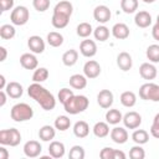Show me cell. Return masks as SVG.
Listing matches in <instances>:
<instances>
[{
    "mask_svg": "<svg viewBox=\"0 0 159 159\" xmlns=\"http://www.w3.org/2000/svg\"><path fill=\"white\" fill-rule=\"evenodd\" d=\"M0 6H1L2 12L11 10L14 7V0H0Z\"/></svg>",
    "mask_w": 159,
    "mask_h": 159,
    "instance_id": "obj_45",
    "label": "cell"
},
{
    "mask_svg": "<svg viewBox=\"0 0 159 159\" xmlns=\"http://www.w3.org/2000/svg\"><path fill=\"white\" fill-rule=\"evenodd\" d=\"M20 65L25 70H36L39 66V61L34 53H22L20 57Z\"/></svg>",
    "mask_w": 159,
    "mask_h": 159,
    "instance_id": "obj_17",
    "label": "cell"
},
{
    "mask_svg": "<svg viewBox=\"0 0 159 159\" xmlns=\"http://www.w3.org/2000/svg\"><path fill=\"white\" fill-rule=\"evenodd\" d=\"M16 34V30L14 25L10 24H4L0 26V37L2 40H11Z\"/></svg>",
    "mask_w": 159,
    "mask_h": 159,
    "instance_id": "obj_34",
    "label": "cell"
},
{
    "mask_svg": "<svg viewBox=\"0 0 159 159\" xmlns=\"http://www.w3.org/2000/svg\"><path fill=\"white\" fill-rule=\"evenodd\" d=\"M84 155H86L84 149L81 145H73L70 149V153H68V158L70 159H83Z\"/></svg>",
    "mask_w": 159,
    "mask_h": 159,
    "instance_id": "obj_40",
    "label": "cell"
},
{
    "mask_svg": "<svg viewBox=\"0 0 159 159\" xmlns=\"http://www.w3.org/2000/svg\"><path fill=\"white\" fill-rule=\"evenodd\" d=\"M77 60H78V52H77L76 50H73V48L67 50V51L62 55V63H63L65 66H67V67H71V66L76 65Z\"/></svg>",
    "mask_w": 159,
    "mask_h": 159,
    "instance_id": "obj_26",
    "label": "cell"
},
{
    "mask_svg": "<svg viewBox=\"0 0 159 159\" xmlns=\"http://www.w3.org/2000/svg\"><path fill=\"white\" fill-rule=\"evenodd\" d=\"M53 125H55L56 129H58L61 132H65V130H67L71 127V119L67 116H58L55 119Z\"/></svg>",
    "mask_w": 159,
    "mask_h": 159,
    "instance_id": "obj_36",
    "label": "cell"
},
{
    "mask_svg": "<svg viewBox=\"0 0 159 159\" xmlns=\"http://www.w3.org/2000/svg\"><path fill=\"white\" fill-rule=\"evenodd\" d=\"M120 9L125 14H133L138 9V0H120Z\"/></svg>",
    "mask_w": 159,
    "mask_h": 159,
    "instance_id": "obj_39",
    "label": "cell"
},
{
    "mask_svg": "<svg viewBox=\"0 0 159 159\" xmlns=\"http://www.w3.org/2000/svg\"><path fill=\"white\" fill-rule=\"evenodd\" d=\"M27 93L29 96L35 99L45 111H52L56 107V99L55 96L46 89L43 86H41L37 82H34L27 87Z\"/></svg>",
    "mask_w": 159,
    "mask_h": 159,
    "instance_id": "obj_1",
    "label": "cell"
},
{
    "mask_svg": "<svg viewBox=\"0 0 159 159\" xmlns=\"http://www.w3.org/2000/svg\"><path fill=\"white\" fill-rule=\"evenodd\" d=\"M70 86L75 89H83L86 88L87 86V77L84 75H80V73H76V75H72L70 77Z\"/></svg>",
    "mask_w": 159,
    "mask_h": 159,
    "instance_id": "obj_25",
    "label": "cell"
},
{
    "mask_svg": "<svg viewBox=\"0 0 159 159\" xmlns=\"http://www.w3.org/2000/svg\"><path fill=\"white\" fill-rule=\"evenodd\" d=\"M129 158H132V159H144L145 158V152L140 147V144H137V145H134V147L130 148V150H129Z\"/></svg>",
    "mask_w": 159,
    "mask_h": 159,
    "instance_id": "obj_41",
    "label": "cell"
},
{
    "mask_svg": "<svg viewBox=\"0 0 159 159\" xmlns=\"http://www.w3.org/2000/svg\"><path fill=\"white\" fill-rule=\"evenodd\" d=\"M89 106V101L86 96L83 94H73L72 97H70L65 103H63V108L67 113L70 114H78L84 112Z\"/></svg>",
    "mask_w": 159,
    "mask_h": 159,
    "instance_id": "obj_2",
    "label": "cell"
},
{
    "mask_svg": "<svg viewBox=\"0 0 159 159\" xmlns=\"http://www.w3.org/2000/svg\"><path fill=\"white\" fill-rule=\"evenodd\" d=\"M76 32L80 37L82 39H87L88 36H91V34L93 32V29H92V25L89 22H81L77 25V29H76Z\"/></svg>",
    "mask_w": 159,
    "mask_h": 159,
    "instance_id": "obj_35",
    "label": "cell"
},
{
    "mask_svg": "<svg viewBox=\"0 0 159 159\" xmlns=\"http://www.w3.org/2000/svg\"><path fill=\"white\" fill-rule=\"evenodd\" d=\"M6 80H5V76L4 75H0V89H5L6 87Z\"/></svg>",
    "mask_w": 159,
    "mask_h": 159,
    "instance_id": "obj_52",
    "label": "cell"
},
{
    "mask_svg": "<svg viewBox=\"0 0 159 159\" xmlns=\"http://www.w3.org/2000/svg\"><path fill=\"white\" fill-rule=\"evenodd\" d=\"M27 46H29L30 51L34 52V53H42L45 51V41L42 40V37H40L37 35H34V36L29 37Z\"/></svg>",
    "mask_w": 159,
    "mask_h": 159,
    "instance_id": "obj_14",
    "label": "cell"
},
{
    "mask_svg": "<svg viewBox=\"0 0 159 159\" xmlns=\"http://www.w3.org/2000/svg\"><path fill=\"white\" fill-rule=\"evenodd\" d=\"M150 134L154 138H158L159 139V124H157V123H153L152 124V127H150Z\"/></svg>",
    "mask_w": 159,
    "mask_h": 159,
    "instance_id": "obj_46",
    "label": "cell"
},
{
    "mask_svg": "<svg viewBox=\"0 0 159 159\" xmlns=\"http://www.w3.org/2000/svg\"><path fill=\"white\" fill-rule=\"evenodd\" d=\"M9 158V152L4 147H0V159H7Z\"/></svg>",
    "mask_w": 159,
    "mask_h": 159,
    "instance_id": "obj_50",
    "label": "cell"
},
{
    "mask_svg": "<svg viewBox=\"0 0 159 159\" xmlns=\"http://www.w3.org/2000/svg\"><path fill=\"white\" fill-rule=\"evenodd\" d=\"M111 16H112V12L109 10L108 6L106 5H98L94 7L93 10V17L96 21H98L99 24H106L111 20Z\"/></svg>",
    "mask_w": 159,
    "mask_h": 159,
    "instance_id": "obj_8",
    "label": "cell"
},
{
    "mask_svg": "<svg viewBox=\"0 0 159 159\" xmlns=\"http://www.w3.org/2000/svg\"><path fill=\"white\" fill-rule=\"evenodd\" d=\"M120 103L124 106V107H127V108H130V107H133L135 103H137V96H135V93L134 92H132V91H125V92H123L122 94H120Z\"/></svg>",
    "mask_w": 159,
    "mask_h": 159,
    "instance_id": "obj_27",
    "label": "cell"
},
{
    "mask_svg": "<svg viewBox=\"0 0 159 159\" xmlns=\"http://www.w3.org/2000/svg\"><path fill=\"white\" fill-rule=\"evenodd\" d=\"M117 66L123 71V72H127L132 68L133 66V60H132V56L123 51V52H119L118 56H117Z\"/></svg>",
    "mask_w": 159,
    "mask_h": 159,
    "instance_id": "obj_15",
    "label": "cell"
},
{
    "mask_svg": "<svg viewBox=\"0 0 159 159\" xmlns=\"http://www.w3.org/2000/svg\"><path fill=\"white\" fill-rule=\"evenodd\" d=\"M112 35L118 40H125L129 36V27L123 22L114 24L112 27Z\"/></svg>",
    "mask_w": 159,
    "mask_h": 159,
    "instance_id": "obj_22",
    "label": "cell"
},
{
    "mask_svg": "<svg viewBox=\"0 0 159 159\" xmlns=\"http://www.w3.org/2000/svg\"><path fill=\"white\" fill-rule=\"evenodd\" d=\"M125 154L122 152V150H118V149H114V159H125Z\"/></svg>",
    "mask_w": 159,
    "mask_h": 159,
    "instance_id": "obj_49",
    "label": "cell"
},
{
    "mask_svg": "<svg viewBox=\"0 0 159 159\" xmlns=\"http://www.w3.org/2000/svg\"><path fill=\"white\" fill-rule=\"evenodd\" d=\"M75 93H73V91L72 89H70V88H61L60 91H58V94H57V98H58V101L63 104L70 97H72Z\"/></svg>",
    "mask_w": 159,
    "mask_h": 159,
    "instance_id": "obj_43",
    "label": "cell"
},
{
    "mask_svg": "<svg viewBox=\"0 0 159 159\" xmlns=\"http://www.w3.org/2000/svg\"><path fill=\"white\" fill-rule=\"evenodd\" d=\"M73 134L77 138H86L89 134V125L84 120H78L73 125Z\"/></svg>",
    "mask_w": 159,
    "mask_h": 159,
    "instance_id": "obj_23",
    "label": "cell"
},
{
    "mask_svg": "<svg viewBox=\"0 0 159 159\" xmlns=\"http://www.w3.org/2000/svg\"><path fill=\"white\" fill-rule=\"evenodd\" d=\"M152 36H153L154 40L159 41V24H157V22L152 29Z\"/></svg>",
    "mask_w": 159,
    "mask_h": 159,
    "instance_id": "obj_47",
    "label": "cell"
},
{
    "mask_svg": "<svg viewBox=\"0 0 159 159\" xmlns=\"http://www.w3.org/2000/svg\"><path fill=\"white\" fill-rule=\"evenodd\" d=\"M123 119V116L120 113L119 109H116V108H112V109H108L107 113H106V120L108 124H118L120 120Z\"/></svg>",
    "mask_w": 159,
    "mask_h": 159,
    "instance_id": "obj_28",
    "label": "cell"
},
{
    "mask_svg": "<svg viewBox=\"0 0 159 159\" xmlns=\"http://www.w3.org/2000/svg\"><path fill=\"white\" fill-rule=\"evenodd\" d=\"M113 99H114L113 93L109 89H102L97 94V103L99 104V107H102L104 109L109 108L113 104Z\"/></svg>",
    "mask_w": 159,
    "mask_h": 159,
    "instance_id": "obj_13",
    "label": "cell"
},
{
    "mask_svg": "<svg viewBox=\"0 0 159 159\" xmlns=\"http://www.w3.org/2000/svg\"><path fill=\"white\" fill-rule=\"evenodd\" d=\"M109 134L111 139L117 144H124L128 140V132L123 127H114Z\"/></svg>",
    "mask_w": 159,
    "mask_h": 159,
    "instance_id": "obj_16",
    "label": "cell"
},
{
    "mask_svg": "<svg viewBox=\"0 0 159 159\" xmlns=\"http://www.w3.org/2000/svg\"><path fill=\"white\" fill-rule=\"evenodd\" d=\"M153 123H157V124H159V113H157V114L154 116V119H153Z\"/></svg>",
    "mask_w": 159,
    "mask_h": 159,
    "instance_id": "obj_53",
    "label": "cell"
},
{
    "mask_svg": "<svg viewBox=\"0 0 159 159\" xmlns=\"http://www.w3.org/2000/svg\"><path fill=\"white\" fill-rule=\"evenodd\" d=\"M29 19H30L29 9L26 6H22V5L14 7L11 14H10V20H11L12 25H16V26L25 25L29 21Z\"/></svg>",
    "mask_w": 159,
    "mask_h": 159,
    "instance_id": "obj_6",
    "label": "cell"
},
{
    "mask_svg": "<svg viewBox=\"0 0 159 159\" xmlns=\"http://www.w3.org/2000/svg\"><path fill=\"white\" fill-rule=\"evenodd\" d=\"M55 129L56 128H53L52 125H48V124L42 125L40 128V130H39V138L42 142H51L56 135V130Z\"/></svg>",
    "mask_w": 159,
    "mask_h": 159,
    "instance_id": "obj_24",
    "label": "cell"
},
{
    "mask_svg": "<svg viewBox=\"0 0 159 159\" xmlns=\"http://www.w3.org/2000/svg\"><path fill=\"white\" fill-rule=\"evenodd\" d=\"M48 70L45 68V67H39L34 71V75H32V81L34 82H37V83H41V82H45L47 78H48Z\"/></svg>",
    "mask_w": 159,
    "mask_h": 159,
    "instance_id": "obj_38",
    "label": "cell"
},
{
    "mask_svg": "<svg viewBox=\"0 0 159 159\" xmlns=\"http://www.w3.org/2000/svg\"><path fill=\"white\" fill-rule=\"evenodd\" d=\"M5 92L7 93V96H9L10 98L17 99V98H20V97L22 96V93H24V88H22V86H21L19 82L12 81V82H9V83L6 84V87H5Z\"/></svg>",
    "mask_w": 159,
    "mask_h": 159,
    "instance_id": "obj_20",
    "label": "cell"
},
{
    "mask_svg": "<svg viewBox=\"0 0 159 159\" xmlns=\"http://www.w3.org/2000/svg\"><path fill=\"white\" fill-rule=\"evenodd\" d=\"M147 58L153 62V63H158L159 62V45L157 43H153V45H149L148 48H147Z\"/></svg>",
    "mask_w": 159,
    "mask_h": 159,
    "instance_id": "obj_37",
    "label": "cell"
},
{
    "mask_svg": "<svg viewBox=\"0 0 159 159\" xmlns=\"http://www.w3.org/2000/svg\"><path fill=\"white\" fill-rule=\"evenodd\" d=\"M93 36H94L96 40H98L101 42H104L109 37V29L104 25H99L93 30Z\"/></svg>",
    "mask_w": 159,
    "mask_h": 159,
    "instance_id": "obj_31",
    "label": "cell"
},
{
    "mask_svg": "<svg viewBox=\"0 0 159 159\" xmlns=\"http://www.w3.org/2000/svg\"><path fill=\"white\" fill-rule=\"evenodd\" d=\"M80 52L84 56V57H93L97 53V45L93 40L86 39L82 40V42L80 43Z\"/></svg>",
    "mask_w": 159,
    "mask_h": 159,
    "instance_id": "obj_12",
    "label": "cell"
},
{
    "mask_svg": "<svg viewBox=\"0 0 159 159\" xmlns=\"http://www.w3.org/2000/svg\"><path fill=\"white\" fill-rule=\"evenodd\" d=\"M70 17L66 14H61V12H53L52 14V19H51V24L55 29H65L68 22H70Z\"/></svg>",
    "mask_w": 159,
    "mask_h": 159,
    "instance_id": "obj_21",
    "label": "cell"
},
{
    "mask_svg": "<svg viewBox=\"0 0 159 159\" xmlns=\"http://www.w3.org/2000/svg\"><path fill=\"white\" fill-rule=\"evenodd\" d=\"M47 43L52 47H60L63 43V36L57 31H51L47 34Z\"/></svg>",
    "mask_w": 159,
    "mask_h": 159,
    "instance_id": "obj_32",
    "label": "cell"
},
{
    "mask_svg": "<svg viewBox=\"0 0 159 159\" xmlns=\"http://www.w3.org/2000/svg\"><path fill=\"white\" fill-rule=\"evenodd\" d=\"M20 142H21V133L16 128L0 130V144L1 145L16 147L20 144Z\"/></svg>",
    "mask_w": 159,
    "mask_h": 159,
    "instance_id": "obj_4",
    "label": "cell"
},
{
    "mask_svg": "<svg viewBox=\"0 0 159 159\" xmlns=\"http://www.w3.org/2000/svg\"><path fill=\"white\" fill-rule=\"evenodd\" d=\"M65 152H66V148H65V144L62 142L52 140L48 145V154H50V157H52L55 159L62 158L65 155Z\"/></svg>",
    "mask_w": 159,
    "mask_h": 159,
    "instance_id": "obj_18",
    "label": "cell"
},
{
    "mask_svg": "<svg viewBox=\"0 0 159 159\" xmlns=\"http://www.w3.org/2000/svg\"><path fill=\"white\" fill-rule=\"evenodd\" d=\"M53 12H61V14H66V15L71 16L73 12V6L70 1L62 0V1L56 4V6L53 7Z\"/></svg>",
    "mask_w": 159,
    "mask_h": 159,
    "instance_id": "obj_30",
    "label": "cell"
},
{
    "mask_svg": "<svg viewBox=\"0 0 159 159\" xmlns=\"http://www.w3.org/2000/svg\"><path fill=\"white\" fill-rule=\"evenodd\" d=\"M134 22L138 27L140 29H145V27H149L152 25V15L148 12V11H139L135 14L134 16Z\"/></svg>",
    "mask_w": 159,
    "mask_h": 159,
    "instance_id": "obj_19",
    "label": "cell"
},
{
    "mask_svg": "<svg viewBox=\"0 0 159 159\" xmlns=\"http://www.w3.org/2000/svg\"><path fill=\"white\" fill-rule=\"evenodd\" d=\"M10 116L11 119H14L15 122H26L34 117V109L27 103H16L15 106H12Z\"/></svg>",
    "mask_w": 159,
    "mask_h": 159,
    "instance_id": "obj_3",
    "label": "cell"
},
{
    "mask_svg": "<svg viewBox=\"0 0 159 159\" xmlns=\"http://www.w3.org/2000/svg\"><path fill=\"white\" fill-rule=\"evenodd\" d=\"M99 157L102 159H114V149L111 147H104L99 152Z\"/></svg>",
    "mask_w": 159,
    "mask_h": 159,
    "instance_id": "obj_44",
    "label": "cell"
},
{
    "mask_svg": "<svg viewBox=\"0 0 159 159\" xmlns=\"http://www.w3.org/2000/svg\"><path fill=\"white\" fill-rule=\"evenodd\" d=\"M6 96L7 93L5 92V89H1L0 91V107H4L5 103H6Z\"/></svg>",
    "mask_w": 159,
    "mask_h": 159,
    "instance_id": "obj_48",
    "label": "cell"
},
{
    "mask_svg": "<svg viewBox=\"0 0 159 159\" xmlns=\"http://www.w3.org/2000/svg\"><path fill=\"white\" fill-rule=\"evenodd\" d=\"M145 4H152V2H154V1H157V0H143Z\"/></svg>",
    "mask_w": 159,
    "mask_h": 159,
    "instance_id": "obj_54",
    "label": "cell"
},
{
    "mask_svg": "<svg viewBox=\"0 0 159 159\" xmlns=\"http://www.w3.org/2000/svg\"><path fill=\"white\" fill-rule=\"evenodd\" d=\"M42 152V147L37 140H29L24 144V154L27 158H37Z\"/></svg>",
    "mask_w": 159,
    "mask_h": 159,
    "instance_id": "obj_10",
    "label": "cell"
},
{
    "mask_svg": "<svg viewBox=\"0 0 159 159\" xmlns=\"http://www.w3.org/2000/svg\"><path fill=\"white\" fill-rule=\"evenodd\" d=\"M132 139H133V142L135 143V144H145V143H148V140H149V134H148V132L147 130H144V129H135L134 132H133V134H132Z\"/></svg>",
    "mask_w": 159,
    "mask_h": 159,
    "instance_id": "obj_33",
    "label": "cell"
},
{
    "mask_svg": "<svg viewBox=\"0 0 159 159\" xmlns=\"http://www.w3.org/2000/svg\"><path fill=\"white\" fill-rule=\"evenodd\" d=\"M157 24H159V15L157 16Z\"/></svg>",
    "mask_w": 159,
    "mask_h": 159,
    "instance_id": "obj_55",
    "label": "cell"
},
{
    "mask_svg": "<svg viewBox=\"0 0 159 159\" xmlns=\"http://www.w3.org/2000/svg\"><path fill=\"white\" fill-rule=\"evenodd\" d=\"M139 75H140L142 78L148 80V81H152V80H154V78L157 77L158 70H157V67H155L153 63H150V62H144V63H142L140 67H139Z\"/></svg>",
    "mask_w": 159,
    "mask_h": 159,
    "instance_id": "obj_11",
    "label": "cell"
},
{
    "mask_svg": "<svg viewBox=\"0 0 159 159\" xmlns=\"http://www.w3.org/2000/svg\"><path fill=\"white\" fill-rule=\"evenodd\" d=\"M93 134L97 138H104L109 134V125L107 122H97L93 127Z\"/></svg>",
    "mask_w": 159,
    "mask_h": 159,
    "instance_id": "obj_29",
    "label": "cell"
},
{
    "mask_svg": "<svg viewBox=\"0 0 159 159\" xmlns=\"http://www.w3.org/2000/svg\"><path fill=\"white\" fill-rule=\"evenodd\" d=\"M0 52H1V58H0V61H1V62H4V61L6 60L7 51H6V48H5L4 46H1V47H0Z\"/></svg>",
    "mask_w": 159,
    "mask_h": 159,
    "instance_id": "obj_51",
    "label": "cell"
},
{
    "mask_svg": "<svg viewBox=\"0 0 159 159\" xmlns=\"http://www.w3.org/2000/svg\"><path fill=\"white\" fill-rule=\"evenodd\" d=\"M32 6L36 11L43 12L50 7V0H32Z\"/></svg>",
    "mask_w": 159,
    "mask_h": 159,
    "instance_id": "obj_42",
    "label": "cell"
},
{
    "mask_svg": "<svg viewBox=\"0 0 159 159\" xmlns=\"http://www.w3.org/2000/svg\"><path fill=\"white\" fill-rule=\"evenodd\" d=\"M139 97L144 101L159 102V84L153 82L142 84L139 88Z\"/></svg>",
    "mask_w": 159,
    "mask_h": 159,
    "instance_id": "obj_5",
    "label": "cell"
},
{
    "mask_svg": "<svg viewBox=\"0 0 159 159\" xmlns=\"http://www.w3.org/2000/svg\"><path fill=\"white\" fill-rule=\"evenodd\" d=\"M83 73L89 80L97 78L101 75V66H99V63L97 61H94V60L87 61L84 63V66H83Z\"/></svg>",
    "mask_w": 159,
    "mask_h": 159,
    "instance_id": "obj_9",
    "label": "cell"
},
{
    "mask_svg": "<svg viewBox=\"0 0 159 159\" xmlns=\"http://www.w3.org/2000/svg\"><path fill=\"white\" fill-rule=\"evenodd\" d=\"M123 123H124V127L128 128V129H137L140 124H142V117L139 113L134 112V111H130L128 113H125L123 116Z\"/></svg>",
    "mask_w": 159,
    "mask_h": 159,
    "instance_id": "obj_7",
    "label": "cell"
}]
</instances>
